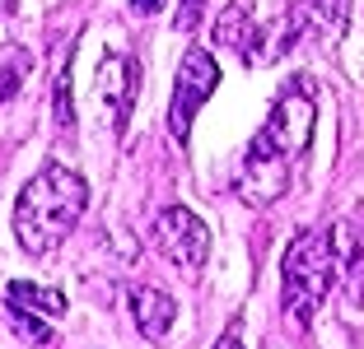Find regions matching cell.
Wrapping results in <instances>:
<instances>
[{
    "label": "cell",
    "instance_id": "obj_16",
    "mask_svg": "<svg viewBox=\"0 0 364 349\" xmlns=\"http://www.w3.org/2000/svg\"><path fill=\"white\" fill-rule=\"evenodd\" d=\"M164 5H168V0H131V10H136V14H159Z\"/></svg>",
    "mask_w": 364,
    "mask_h": 349
},
{
    "label": "cell",
    "instance_id": "obj_1",
    "mask_svg": "<svg viewBox=\"0 0 364 349\" xmlns=\"http://www.w3.org/2000/svg\"><path fill=\"white\" fill-rule=\"evenodd\" d=\"M313 121H318V103H313L309 84L294 79V84L280 89L276 107H271V116H267V126H262L257 140L247 145L243 168H238V196H243L247 205H271V201L285 196L289 163L309 149Z\"/></svg>",
    "mask_w": 364,
    "mask_h": 349
},
{
    "label": "cell",
    "instance_id": "obj_15",
    "mask_svg": "<svg viewBox=\"0 0 364 349\" xmlns=\"http://www.w3.org/2000/svg\"><path fill=\"white\" fill-rule=\"evenodd\" d=\"M201 5L205 0H178V28H196V23H201Z\"/></svg>",
    "mask_w": 364,
    "mask_h": 349
},
{
    "label": "cell",
    "instance_id": "obj_9",
    "mask_svg": "<svg viewBox=\"0 0 364 349\" xmlns=\"http://www.w3.org/2000/svg\"><path fill=\"white\" fill-rule=\"evenodd\" d=\"M210 38H215V47L238 52L243 61H267V56H262V28H257V19H247L243 5H229V10L215 19Z\"/></svg>",
    "mask_w": 364,
    "mask_h": 349
},
{
    "label": "cell",
    "instance_id": "obj_8",
    "mask_svg": "<svg viewBox=\"0 0 364 349\" xmlns=\"http://www.w3.org/2000/svg\"><path fill=\"white\" fill-rule=\"evenodd\" d=\"M127 303H131V317H136V331L145 340H164L173 331V321H178V303L150 284H136L127 294Z\"/></svg>",
    "mask_w": 364,
    "mask_h": 349
},
{
    "label": "cell",
    "instance_id": "obj_6",
    "mask_svg": "<svg viewBox=\"0 0 364 349\" xmlns=\"http://www.w3.org/2000/svg\"><path fill=\"white\" fill-rule=\"evenodd\" d=\"M346 19H350V0H294V10L285 19V47L294 43L332 47L341 43Z\"/></svg>",
    "mask_w": 364,
    "mask_h": 349
},
{
    "label": "cell",
    "instance_id": "obj_10",
    "mask_svg": "<svg viewBox=\"0 0 364 349\" xmlns=\"http://www.w3.org/2000/svg\"><path fill=\"white\" fill-rule=\"evenodd\" d=\"M10 303L23 307V312H38V317H61L65 312L61 289H43V284H28V279H14L10 284Z\"/></svg>",
    "mask_w": 364,
    "mask_h": 349
},
{
    "label": "cell",
    "instance_id": "obj_3",
    "mask_svg": "<svg viewBox=\"0 0 364 349\" xmlns=\"http://www.w3.org/2000/svg\"><path fill=\"white\" fill-rule=\"evenodd\" d=\"M341 279V261H336L332 233H299L294 243L285 247V261H280V307L294 326H309L313 312L322 307V298L332 294V284Z\"/></svg>",
    "mask_w": 364,
    "mask_h": 349
},
{
    "label": "cell",
    "instance_id": "obj_5",
    "mask_svg": "<svg viewBox=\"0 0 364 349\" xmlns=\"http://www.w3.org/2000/svg\"><path fill=\"white\" fill-rule=\"evenodd\" d=\"M154 247L164 261H173L178 270H201L210 261V228L201 223V214L187 205H168L154 219Z\"/></svg>",
    "mask_w": 364,
    "mask_h": 349
},
{
    "label": "cell",
    "instance_id": "obj_14",
    "mask_svg": "<svg viewBox=\"0 0 364 349\" xmlns=\"http://www.w3.org/2000/svg\"><path fill=\"white\" fill-rule=\"evenodd\" d=\"M56 121L61 126H75V107H70V79L56 74Z\"/></svg>",
    "mask_w": 364,
    "mask_h": 349
},
{
    "label": "cell",
    "instance_id": "obj_4",
    "mask_svg": "<svg viewBox=\"0 0 364 349\" xmlns=\"http://www.w3.org/2000/svg\"><path fill=\"white\" fill-rule=\"evenodd\" d=\"M215 84H220V65H215V56L205 52V47L182 52L178 79H173V103H168V131H173V140H187L196 112L210 103Z\"/></svg>",
    "mask_w": 364,
    "mask_h": 349
},
{
    "label": "cell",
    "instance_id": "obj_13",
    "mask_svg": "<svg viewBox=\"0 0 364 349\" xmlns=\"http://www.w3.org/2000/svg\"><path fill=\"white\" fill-rule=\"evenodd\" d=\"M0 65H5V70H0V98H10L14 89H19V74H23V52H5L0 56Z\"/></svg>",
    "mask_w": 364,
    "mask_h": 349
},
{
    "label": "cell",
    "instance_id": "obj_17",
    "mask_svg": "<svg viewBox=\"0 0 364 349\" xmlns=\"http://www.w3.org/2000/svg\"><path fill=\"white\" fill-rule=\"evenodd\" d=\"M215 349H243V345H238V331H229V336L220 340V345H215Z\"/></svg>",
    "mask_w": 364,
    "mask_h": 349
},
{
    "label": "cell",
    "instance_id": "obj_2",
    "mask_svg": "<svg viewBox=\"0 0 364 349\" xmlns=\"http://www.w3.org/2000/svg\"><path fill=\"white\" fill-rule=\"evenodd\" d=\"M89 205V182L65 163H43L14 201V238L28 256H52L75 233Z\"/></svg>",
    "mask_w": 364,
    "mask_h": 349
},
{
    "label": "cell",
    "instance_id": "obj_7",
    "mask_svg": "<svg viewBox=\"0 0 364 349\" xmlns=\"http://www.w3.org/2000/svg\"><path fill=\"white\" fill-rule=\"evenodd\" d=\"M136 79H140V70L127 52H107L103 65H98V103L107 107L117 131H127L131 103H136Z\"/></svg>",
    "mask_w": 364,
    "mask_h": 349
},
{
    "label": "cell",
    "instance_id": "obj_12",
    "mask_svg": "<svg viewBox=\"0 0 364 349\" xmlns=\"http://www.w3.org/2000/svg\"><path fill=\"white\" fill-rule=\"evenodd\" d=\"M346 298H350L355 307L364 303V247H355L350 265H346Z\"/></svg>",
    "mask_w": 364,
    "mask_h": 349
},
{
    "label": "cell",
    "instance_id": "obj_11",
    "mask_svg": "<svg viewBox=\"0 0 364 349\" xmlns=\"http://www.w3.org/2000/svg\"><path fill=\"white\" fill-rule=\"evenodd\" d=\"M5 317H10V331L19 340H28V345H52V326H47L38 312H23V307L10 303V312H5Z\"/></svg>",
    "mask_w": 364,
    "mask_h": 349
}]
</instances>
